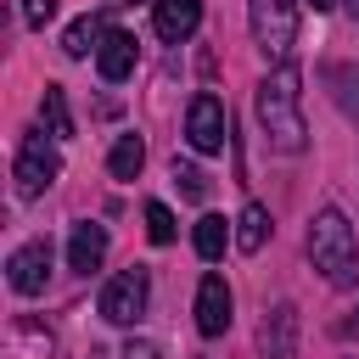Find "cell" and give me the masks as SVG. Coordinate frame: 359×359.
Segmentation results:
<instances>
[{"label":"cell","mask_w":359,"mask_h":359,"mask_svg":"<svg viewBox=\"0 0 359 359\" xmlns=\"http://www.w3.org/2000/svg\"><path fill=\"white\" fill-rule=\"evenodd\" d=\"M258 123H264V140L275 151H303L309 146V129H303V73L297 62H280L264 84H258Z\"/></svg>","instance_id":"6da1fadb"},{"label":"cell","mask_w":359,"mask_h":359,"mask_svg":"<svg viewBox=\"0 0 359 359\" xmlns=\"http://www.w3.org/2000/svg\"><path fill=\"white\" fill-rule=\"evenodd\" d=\"M309 258L314 269L331 280V286H353L359 280V241H353V224L342 208H320L314 224H309Z\"/></svg>","instance_id":"7a4b0ae2"},{"label":"cell","mask_w":359,"mask_h":359,"mask_svg":"<svg viewBox=\"0 0 359 359\" xmlns=\"http://www.w3.org/2000/svg\"><path fill=\"white\" fill-rule=\"evenodd\" d=\"M247 22H252V45L264 50V62H292L297 50V6L292 0H247Z\"/></svg>","instance_id":"3957f363"},{"label":"cell","mask_w":359,"mask_h":359,"mask_svg":"<svg viewBox=\"0 0 359 359\" xmlns=\"http://www.w3.org/2000/svg\"><path fill=\"white\" fill-rule=\"evenodd\" d=\"M56 174H62V157H56V146H45V135H39V129H28V135L17 140V163H11L17 196H22V202L45 196V191L56 185Z\"/></svg>","instance_id":"277c9868"},{"label":"cell","mask_w":359,"mask_h":359,"mask_svg":"<svg viewBox=\"0 0 359 359\" xmlns=\"http://www.w3.org/2000/svg\"><path fill=\"white\" fill-rule=\"evenodd\" d=\"M146 297H151V275L135 264V269H118L107 286H101V320L112 325H135L146 314Z\"/></svg>","instance_id":"5b68a950"},{"label":"cell","mask_w":359,"mask_h":359,"mask_svg":"<svg viewBox=\"0 0 359 359\" xmlns=\"http://www.w3.org/2000/svg\"><path fill=\"white\" fill-rule=\"evenodd\" d=\"M185 140H191V151H202V157L224 151V140H230V118H224V101H219L213 90L191 95V107H185Z\"/></svg>","instance_id":"8992f818"},{"label":"cell","mask_w":359,"mask_h":359,"mask_svg":"<svg viewBox=\"0 0 359 359\" xmlns=\"http://www.w3.org/2000/svg\"><path fill=\"white\" fill-rule=\"evenodd\" d=\"M6 280H11V292H17V297H39V292H45V280H50V241H45V236L22 241V247L6 258Z\"/></svg>","instance_id":"52a82bcc"},{"label":"cell","mask_w":359,"mask_h":359,"mask_svg":"<svg viewBox=\"0 0 359 359\" xmlns=\"http://www.w3.org/2000/svg\"><path fill=\"white\" fill-rule=\"evenodd\" d=\"M258 359H297V309L275 303L258 320Z\"/></svg>","instance_id":"ba28073f"},{"label":"cell","mask_w":359,"mask_h":359,"mask_svg":"<svg viewBox=\"0 0 359 359\" xmlns=\"http://www.w3.org/2000/svg\"><path fill=\"white\" fill-rule=\"evenodd\" d=\"M196 331L202 337H224L230 331V286H224V275H202V286H196Z\"/></svg>","instance_id":"9c48e42d"},{"label":"cell","mask_w":359,"mask_h":359,"mask_svg":"<svg viewBox=\"0 0 359 359\" xmlns=\"http://www.w3.org/2000/svg\"><path fill=\"white\" fill-rule=\"evenodd\" d=\"M196 22H202V0H157V6H151V28H157V39H168V45L191 39Z\"/></svg>","instance_id":"30bf717a"},{"label":"cell","mask_w":359,"mask_h":359,"mask_svg":"<svg viewBox=\"0 0 359 359\" xmlns=\"http://www.w3.org/2000/svg\"><path fill=\"white\" fill-rule=\"evenodd\" d=\"M95 73H101L107 84H123V79L135 73V34L107 28V34H101V50H95Z\"/></svg>","instance_id":"8fae6325"},{"label":"cell","mask_w":359,"mask_h":359,"mask_svg":"<svg viewBox=\"0 0 359 359\" xmlns=\"http://www.w3.org/2000/svg\"><path fill=\"white\" fill-rule=\"evenodd\" d=\"M101 258H107V230L101 224H73V236H67V269L90 275V269H101Z\"/></svg>","instance_id":"7c38bea8"},{"label":"cell","mask_w":359,"mask_h":359,"mask_svg":"<svg viewBox=\"0 0 359 359\" xmlns=\"http://www.w3.org/2000/svg\"><path fill=\"white\" fill-rule=\"evenodd\" d=\"M230 241H236V230H230L219 213H202V219H196V230H191V247H196V258H202V264H219Z\"/></svg>","instance_id":"4fadbf2b"},{"label":"cell","mask_w":359,"mask_h":359,"mask_svg":"<svg viewBox=\"0 0 359 359\" xmlns=\"http://www.w3.org/2000/svg\"><path fill=\"white\" fill-rule=\"evenodd\" d=\"M140 168H146V140L140 135H118L112 151H107V174L112 180H135Z\"/></svg>","instance_id":"5bb4252c"},{"label":"cell","mask_w":359,"mask_h":359,"mask_svg":"<svg viewBox=\"0 0 359 359\" xmlns=\"http://www.w3.org/2000/svg\"><path fill=\"white\" fill-rule=\"evenodd\" d=\"M107 34V17H79V22H67V34H62V50L73 56V62H84L90 50H101L95 39Z\"/></svg>","instance_id":"9a60e30c"},{"label":"cell","mask_w":359,"mask_h":359,"mask_svg":"<svg viewBox=\"0 0 359 359\" xmlns=\"http://www.w3.org/2000/svg\"><path fill=\"white\" fill-rule=\"evenodd\" d=\"M325 84H331V95H337V107L359 123V67H348V62H331L325 67Z\"/></svg>","instance_id":"2e32d148"},{"label":"cell","mask_w":359,"mask_h":359,"mask_svg":"<svg viewBox=\"0 0 359 359\" xmlns=\"http://www.w3.org/2000/svg\"><path fill=\"white\" fill-rule=\"evenodd\" d=\"M264 236H269V208H264V202H247L241 219H236V247H241V252H258Z\"/></svg>","instance_id":"e0dca14e"},{"label":"cell","mask_w":359,"mask_h":359,"mask_svg":"<svg viewBox=\"0 0 359 359\" xmlns=\"http://www.w3.org/2000/svg\"><path fill=\"white\" fill-rule=\"evenodd\" d=\"M39 112H45V123H50V135H73V112H67V95H62V84H45V95H39Z\"/></svg>","instance_id":"ac0fdd59"},{"label":"cell","mask_w":359,"mask_h":359,"mask_svg":"<svg viewBox=\"0 0 359 359\" xmlns=\"http://www.w3.org/2000/svg\"><path fill=\"white\" fill-rule=\"evenodd\" d=\"M174 185H180V196H185V202H202V196H208L202 168H196V163H180V157H174Z\"/></svg>","instance_id":"d6986e66"},{"label":"cell","mask_w":359,"mask_h":359,"mask_svg":"<svg viewBox=\"0 0 359 359\" xmlns=\"http://www.w3.org/2000/svg\"><path fill=\"white\" fill-rule=\"evenodd\" d=\"M146 236H151L157 247H168V241H174V213H168L163 202H146Z\"/></svg>","instance_id":"ffe728a7"},{"label":"cell","mask_w":359,"mask_h":359,"mask_svg":"<svg viewBox=\"0 0 359 359\" xmlns=\"http://www.w3.org/2000/svg\"><path fill=\"white\" fill-rule=\"evenodd\" d=\"M50 17H56V0H22V22L28 28H45Z\"/></svg>","instance_id":"44dd1931"},{"label":"cell","mask_w":359,"mask_h":359,"mask_svg":"<svg viewBox=\"0 0 359 359\" xmlns=\"http://www.w3.org/2000/svg\"><path fill=\"white\" fill-rule=\"evenodd\" d=\"M123 359H163V348H157V342H146V337H135V342L123 348Z\"/></svg>","instance_id":"7402d4cb"},{"label":"cell","mask_w":359,"mask_h":359,"mask_svg":"<svg viewBox=\"0 0 359 359\" xmlns=\"http://www.w3.org/2000/svg\"><path fill=\"white\" fill-rule=\"evenodd\" d=\"M309 6H314V11H331V6H337V0H309Z\"/></svg>","instance_id":"603a6c76"},{"label":"cell","mask_w":359,"mask_h":359,"mask_svg":"<svg viewBox=\"0 0 359 359\" xmlns=\"http://www.w3.org/2000/svg\"><path fill=\"white\" fill-rule=\"evenodd\" d=\"M342 6H348V17H353V22H359V0H342Z\"/></svg>","instance_id":"cb8c5ba5"},{"label":"cell","mask_w":359,"mask_h":359,"mask_svg":"<svg viewBox=\"0 0 359 359\" xmlns=\"http://www.w3.org/2000/svg\"><path fill=\"white\" fill-rule=\"evenodd\" d=\"M123 6H135V0H123Z\"/></svg>","instance_id":"d4e9b609"}]
</instances>
